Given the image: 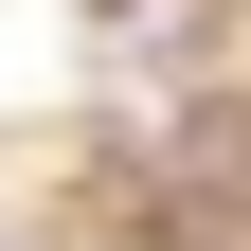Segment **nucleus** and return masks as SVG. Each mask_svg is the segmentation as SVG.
Segmentation results:
<instances>
[{
	"label": "nucleus",
	"mask_w": 251,
	"mask_h": 251,
	"mask_svg": "<svg viewBox=\"0 0 251 251\" xmlns=\"http://www.w3.org/2000/svg\"><path fill=\"white\" fill-rule=\"evenodd\" d=\"M179 162H198V198H251V126L233 108H179Z\"/></svg>",
	"instance_id": "nucleus-1"
}]
</instances>
